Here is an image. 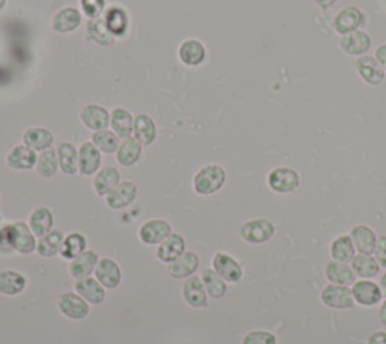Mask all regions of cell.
<instances>
[{
	"label": "cell",
	"mask_w": 386,
	"mask_h": 344,
	"mask_svg": "<svg viewBox=\"0 0 386 344\" xmlns=\"http://www.w3.org/2000/svg\"><path fill=\"white\" fill-rule=\"evenodd\" d=\"M0 220H2V218H0Z\"/></svg>",
	"instance_id": "54"
},
{
	"label": "cell",
	"mask_w": 386,
	"mask_h": 344,
	"mask_svg": "<svg viewBox=\"0 0 386 344\" xmlns=\"http://www.w3.org/2000/svg\"><path fill=\"white\" fill-rule=\"evenodd\" d=\"M110 126L121 139H127L133 133L135 117L124 107H115L110 112Z\"/></svg>",
	"instance_id": "23"
},
{
	"label": "cell",
	"mask_w": 386,
	"mask_h": 344,
	"mask_svg": "<svg viewBox=\"0 0 386 344\" xmlns=\"http://www.w3.org/2000/svg\"><path fill=\"white\" fill-rule=\"evenodd\" d=\"M26 286V278L14 270L0 272V293L6 296H14L22 293Z\"/></svg>",
	"instance_id": "35"
},
{
	"label": "cell",
	"mask_w": 386,
	"mask_h": 344,
	"mask_svg": "<svg viewBox=\"0 0 386 344\" xmlns=\"http://www.w3.org/2000/svg\"><path fill=\"white\" fill-rule=\"evenodd\" d=\"M38 156L36 151L26 145H17L6 156V165L13 169L27 171L36 166Z\"/></svg>",
	"instance_id": "15"
},
{
	"label": "cell",
	"mask_w": 386,
	"mask_h": 344,
	"mask_svg": "<svg viewBox=\"0 0 386 344\" xmlns=\"http://www.w3.org/2000/svg\"><path fill=\"white\" fill-rule=\"evenodd\" d=\"M80 119L86 128L93 131L106 130L110 126L109 110L100 105H86L80 112Z\"/></svg>",
	"instance_id": "10"
},
{
	"label": "cell",
	"mask_w": 386,
	"mask_h": 344,
	"mask_svg": "<svg viewBox=\"0 0 386 344\" xmlns=\"http://www.w3.org/2000/svg\"><path fill=\"white\" fill-rule=\"evenodd\" d=\"M14 249L11 225L0 228V254H11Z\"/></svg>",
	"instance_id": "46"
},
{
	"label": "cell",
	"mask_w": 386,
	"mask_h": 344,
	"mask_svg": "<svg viewBox=\"0 0 386 344\" xmlns=\"http://www.w3.org/2000/svg\"><path fill=\"white\" fill-rule=\"evenodd\" d=\"M321 302L324 305L333 310H349L353 308V295L347 286L331 284L321 291Z\"/></svg>",
	"instance_id": "5"
},
{
	"label": "cell",
	"mask_w": 386,
	"mask_h": 344,
	"mask_svg": "<svg viewBox=\"0 0 386 344\" xmlns=\"http://www.w3.org/2000/svg\"><path fill=\"white\" fill-rule=\"evenodd\" d=\"M213 267H215V270L223 279L231 282V284H236V282H239L243 277V270L239 263L232 257L222 254V252L215 256V260H213Z\"/></svg>",
	"instance_id": "19"
},
{
	"label": "cell",
	"mask_w": 386,
	"mask_h": 344,
	"mask_svg": "<svg viewBox=\"0 0 386 344\" xmlns=\"http://www.w3.org/2000/svg\"><path fill=\"white\" fill-rule=\"evenodd\" d=\"M98 265V254L95 251H85L84 254H80L76 257L69 265V272L71 275L77 279H84L88 278L93 270Z\"/></svg>",
	"instance_id": "25"
},
{
	"label": "cell",
	"mask_w": 386,
	"mask_h": 344,
	"mask_svg": "<svg viewBox=\"0 0 386 344\" xmlns=\"http://www.w3.org/2000/svg\"><path fill=\"white\" fill-rule=\"evenodd\" d=\"M273 234H275V227L267 219H253L245 222L240 228L241 239L253 245L264 244V242L270 240Z\"/></svg>",
	"instance_id": "2"
},
{
	"label": "cell",
	"mask_w": 386,
	"mask_h": 344,
	"mask_svg": "<svg viewBox=\"0 0 386 344\" xmlns=\"http://www.w3.org/2000/svg\"><path fill=\"white\" fill-rule=\"evenodd\" d=\"M379 317H380V322L383 323V325H386V300L382 303L380 311H379Z\"/></svg>",
	"instance_id": "51"
},
{
	"label": "cell",
	"mask_w": 386,
	"mask_h": 344,
	"mask_svg": "<svg viewBox=\"0 0 386 344\" xmlns=\"http://www.w3.org/2000/svg\"><path fill=\"white\" fill-rule=\"evenodd\" d=\"M133 138L138 139L142 145H151L157 138V127L154 119L147 114H139L135 117Z\"/></svg>",
	"instance_id": "24"
},
{
	"label": "cell",
	"mask_w": 386,
	"mask_h": 344,
	"mask_svg": "<svg viewBox=\"0 0 386 344\" xmlns=\"http://www.w3.org/2000/svg\"><path fill=\"white\" fill-rule=\"evenodd\" d=\"M357 72L371 86L380 85L386 74L374 56H361L357 60Z\"/></svg>",
	"instance_id": "18"
},
{
	"label": "cell",
	"mask_w": 386,
	"mask_h": 344,
	"mask_svg": "<svg viewBox=\"0 0 386 344\" xmlns=\"http://www.w3.org/2000/svg\"><path fill=\"white\" fill-rule=\"evenodd\" d=\"M171 234H172L171 225L166 220H161V219L147 220L139 230V239L144 242L145 245L161 244V242L168 239Z\"/></svg>",
	"instance_id": "8"
},
{
	"label": "cell",
	"mask_w": 386,
	"mask_h": 344,
	"mask_svg": "<svg viewBox=\"0 0 386 344\" xmlns=\"http://www.w3.org/2000/svg\"><path fill=\"white\" fill-rule=\"evenodd\" d=\"M335 2H337V0H316V4H317L321 9H329L331 6L335 5Z\"/></svg>",
	"instance_id": "50"
},
{
	"label": "cell",
	"mask_w": 386,
	"mask_h": 344,
	"mask_svg": "<svg viewBox=\"0 0 386 344\" xmlns=\"http://www.w3.org/2000/svg\"><path fill=\"white\" fill-rule=\"evenodd\" d=\"M199 266V258L195 252H185L169 266V273L174 278H186L197 272Z\"/></svg>",
	"instance_id": "33"
},
{
	"label": "cell",
	"mask_w": 386,
	"mask_h": 344,
	"mask_svg": "<svg viewBox=\"0 0 386 344\" xmlns=\"http://www.w3.org/2000/svg\"><path fill=\"white\" fill-rule=\"evenodd\" d=\"M177 53L182 65H186L189 68H197L206 60L207 48L199 39L189 38L180 44Z\"/></svg>",
	"instance_id": "6"
},
{
	"label": "cell",
	"mask_w": 386,
	"mask_h": 344,
	"mask_svg": "<svg viewBox=\"0 0 386 344\" xmlns=\"http://www.w3.org/2000/svg\"><path fill=\"white\" fill-rule=\"evenodd\" d=\"M227 172L219 165H207L193 177V189L199 195H213L225 185Z\"/></svg>",
	"instance_id": "1"
},
{
	"label": "cell",
	"mask_w": 386,
	"mask_h": 344,
	"mask_svg": "<svg viewBox=\"0 0 386 344\" xmlns=\"http://www.w3.org/2000/svg\"><path fill=\"white\" fill-rule=\"evenodd\" d=\"M64 244V236L60 231H50L48 234L39 237L36 244V251L43 257H53L60 251V246Z\"/></svg>",
	"instance_id": "39"
},
{
	"label": "cell",
	"mask_w": 386,
	"mask_h": 344,
	"mask_svg": "<svg viewBox=\"0 0 386 344\" xmlns=\"http://www.w3.org/2000/svg\"><path fill=\"white\" fill-rule=\"evenodd\" d=\"M269 187L277 194H291L300 185L299 174L291 168H275L267 177Z\"/></svg>",
	"instance_id": "3"
},
{
	"label": "cell",
	"mask_w": 386,
	"mask_h": 344,
	"mask_svg": "<svg viewBox=\"0 0 386 344\" xmlns=\"http://www.w3.org/2000/svg\"><path fill=\"white\" fill-rule=\"evenodd\" d=\"M121 138L112 130H100L94 131L93 138H91V143H93L100 151H103L106 154H114L118 151Z\"/></svg>",
	"instance_id": "37"
},
{
	"label": "cell",
	"mask_w": 386,
	"mask_h": 344,
	"mask_svg": "<svg viewBox=\"0 0 386 344\" xmlns=\"http://www.w3.org/2000/svg\"><path fill=\"white\" fill-rule=\"evenodd\" d=\"M368 344H386V332L378 331L370 336Z\"/></svg>",
	"instance_id": "49"
},
{
	"label": "cell",
	"mask_w": 386,
	"mask_h": 344,
	"mask_svg": "<svg viewBox=\"0 0 386 344\" xmlns=\"http://www.w3.org/2000/svg\"><path fill=\"white\" fill-rule=\"evenodd\" d=\"M374 252H375V260H378L379 265L386 267V236L378 240Z\"/></svg>",
	"instance_id": "47"
},
{
	"label": "cell",
	"mask_w": 386,
	"mask_h": 344,
	"mask_svg": "<svg viewBox=\"0 0 386 344\" xmlns=\"http://www.w3.org/2000/svg\"><path fill=\"white\" fill-rule=\"evenodd\" d=\"M95 277L103 287L115 289V287H118L119 281H121L119 266L110 258L100 260L97 267H95Z\"/></svg>",
	"instance_id": "21"
},
{
	"label": "cell",
	"mask_w": 386,
	"mask_h": 344,
	"mask_svg": "<svg viewBox=\"0 0 386 344\" xmlns=\"http://www.w3.org/2000/svg\"><path fill=\"white\" fill-rule=\"evenodd\" d=\"M340 46L342 52L350 56H364L371 47V38L362 30H354V32L341 37Z\"/></svg>",
	"instance_id": "12"
},
{
	"label": "cell",
	"mask_w": 386,
	"mask_h": 344,
	"mask_svg": "<svg viewBox=\"0 0 386 344\" xmlns=\"http://www.w3.org/2000/svg\"><path fill=\"white\" fill-rule=\"evenodd\" d=\"M76 290L91 303H101L105 300V289L94 278H84L76 282Z\"/></svg>",
	"instance_id": "36"
},
{
	"label": "cell",
	"mask_w": 386,
	"mask_h": 344,
	"mask_svg": "<svg viewBox=\"0 0 386 344\" xmlns=\"http://www.w3.org/2000/svg\"><path fill=\"white\" fill-rule=\"evenodd\" d=\"M55 136L52 131L44 127H30L25 131L23 143L26 147L35 151H44L52 148Z\"/></svg>",
	"instance_id": "22"
},
{
	"label": "cell",
	"mask_w": 386,
	"mask_h": 344,
	"mask_svg": "<svg viewBox=\"0 0 386 344\" xmlns=\"http://www.w3.org/2000/svg\"><path fill=\"white\" fill-rule=\"evenodd\" d=\"M326 277L331 282H333V284L349 286V284H354L357 273L353 272L350 266H347V263L331 260L326 265Z\"/></svg>",
	"instance_id": "27"
},
{
	"label": "cell",
	"mask_w": 386,
	"mask_h": 344,
	"mask_svg": "<svg viewBox=\"0 0 386 344\" xmlns=\"http://www.w3.org/2000/svg\"><path fill=\"white\" fill-rule=\"evenodd\" d=\"M53 222H55V218H53L52 211H50V209L36 207L32 211V215H30L29 225H30V230H32V232L35 236L43 237V236L48 234L50 231H52Z\"/></svg>",
	"instance_id": "30"
},
{
	"label": "cell",
	"mask_w": 386,
	"mask_h": 344,
	"mask_svg": "<svg viewBox=\"0 0 386 344\" xmlns=\"http://www.w3.org/2000/svg\"><path fill=\"white\" fill-rule=\"evenodd\" d=\"M142 156V144L135 138L123 139V143L119 144V148L117 151V160L119 165L126 168H130L136 165Z\"/></svg>",
	"instance_id": "26"
},
{
	"label": "cell",
	"mask_w": 386,
	"mask_h": 344,
	"mask_svg": "<svg viewBox=\"0 0 386 344\" xmlns=\"http://www.w3.org/2000/svg\"><path fill=\"white\" fill-rule=\"evenodd\" d=\"M86 34H88V38L91 39V41H94L95 44L103 46V47L114 44V41H115V37L109 32L103 17L89 20L86 25Z\"/></svg>",
	"instance_id": "34"
},
{
	"label": "cell",
	"mask_w": 386,
	"mask_h": 344,
	"mask_svg": "<svg viewBox=\"0 0 386 344\" xmlns=\"http://www.w3.org/2000/svg\"><path fill=\"white\" fill-rule=\"evenodd\" d=\"M354 245L350 236H340L332 242L331 256L333 260L341 263H350L354 258Z\"/></svg>",
	"instance_id": "38"
},
{
	"label": "cell",
	"mask_w": 386,
	"mask_h": 344,
	"mask_svg": "<svg viewBox=\"0 0 386 344\" xmlns=\"http://www.w3.org/2000/svg\"><path fill=\"white\" fill-rule=\"evenodd\" d=\"M185 239L180 234H171L168 239L161 242L157 251V257L165 263H174L180 256L185 254Z\"/></svg>",
	"instance_id": "31"
},
{
	"label": "cell",
	"mask_w": 386,
	"mask_h": 344,
	"mask_svg": "<svg viewBox=\"0 0 386 344\" xmlns=\"http://www.w3.org/2000/svg\"><path fill=\"white\" fill-rule=\"evenodd\" d=\"M5 6H6V0H0V13L4 11Z\"/></svg>",
	"instance_id": "53"
},
{
	"label": "cell",
	"mask_w": 386,
	"mask_h": 344,
	"mask_svg": "<svg viewBox=\"0 0 386 344\" xmlns=\"http://www.w3.org/2000/svg\"><path fill=\"white\" fill-rule=\"evenodd\" d=\"M86 248V239L80 232H71L60 246V256L67 260H74L80 254H84Z\"/></svg>",
	"instance_id": "41"
},
{
	"label": "cell",
	"mask_w": 386,
	"mask_h": 344,
	"mask_svg": "<svg viewBox=\"0 0 386 344\" xmlns=\"http://www.w3.org/2000/svg\"><path fill=\"white\" fill-rule=\"evenodd\" d=\"M365 22L364 14L357 6H345L333 20V27L340 35H345L358 30Z\"/></svg>",
	"instance_id": "9"
},
{
	"label": "cell",
	"mask_w": 386,
	"mask_h": 344,
	"mask_svg": "<svg viewBox=\"0 0 386 344\" xmlns=\"http://www.w3.org/2000/svg\"><path fill=\"white\" fill-rule=\"evenodd\" d=\"M58 307L67 317L73 320H82L89 312L88 303L74 293H64L58 300Z\"/></svg>",
	"instance_id": "17"
},
{
	"label": "cell",
	"mask_w": 386,
	"mask_h": 344,
	"mask_svg": "<svg viewBox=\"0 0 386 344\" xmlns=\"http://www.w3.org/2000/svg\"><path fill=\"white\" fill-rule=\"evenodd\" d=\"M379 287H380L382 295L386 296V273L382 277V279H380V286H379Z\"/></svg>",
	"instance_id": "52"
},
{
	"label": "cell",
	"mask_w": 386,
	"mask_h": 344,
	"mask_svg": "<svg viewBox=\"0 0 386 344\" xmlns=\"http://www.w3.org/2000/svg\"><path fill=\"white\" fill-rule=\"evenodd\" d=\"M121 180L119 171L114 166H106L101 171H98V174L95 176L94 180V189L97 192V195L100 197H106L109 195L112 190H114Z\"/></svg>",
	"instance_id": "28"
},
{
	"label": "cell",
	"mask_w": 386,
	"mask_h": 344,
	"mask_svg": "<svg viewBox=\"0 0 386 344\" xmlns=\"http://www.w3.org/2000/svg\"><path fill=\"white\" fill-rule=\"evenodd\" d=\"M350 237L354 245V249L364 256H371L375 249V244H378L374 231L367 225L353 227Z\"/></svg>",
	"instance_id": "20"
},
{
	"label": "cell",
	"mask_w": 386,
	"mask_h": 344,
	"mask_svg": "<svg viewBox=\"0 0 386 344\" xmlns=\"http://www.w3.org/2000/svg\"><path fill=\"white\" fill-rule=\"evenodd\" d=\"M374 58L379 62V65L383 68V72L386 73V44H380L378 48H375Z\"/></svg>",
	"instance_id": "48"
},
{
	"label": "cell",
	"mask_w": 386,
	"mask_h": 344,
	"mask_svg": "<svg viewBox=\"0 0 386 344\" xmlns=\"http://www.w3.org/2000/svg\"><path fill=\"white\" fill-rule=\"evenodd\" d=\"M80 11L89 20L103 17L106 11V0H80Z\"/></svg>",
	"instance_id": "44"
},
{
	"label": "cell",
	"mask_w": 386,
	"mask_h": 344,
	"mask_svg": "<svg viewBox=\"0 0 386 344\" xmlns=\"http://www.w3.org/2000/svg\"><path fill=\"white\" fill-rule=\"evenodd\" d=\"M202 284H204L206 290L211 298H222L227 293V284L216 270L206 269L202 272Z\"/></svg>",
	"instance_id": "42"
},
{
	"label": "cell",
	"mask_w": 386,
	"mask_h": 344,
	"mask_svg": "<svg viewBox=\"0 0 386 344\" xmlns=\"http://www.w3.org/2000/svg\"><path fill=\"white\" fill-rule=\"evenodd\" d=\"M352 295H353V299L357 300L359 305H364V307L378 305L383 296L380 287L378 284L365 279L354 282L352 287Z\"/></svg>",
	"instance_id": "13"
},
{
	"label": "cell",
	"mask_w": 386,
	"mask_h": 344,
	"mask_svg": "<svg viewBox=\"0 0 386 344\" xmlns=\"http://www.w3.org/2000/svg\"><path fill=\"white\" fill-rule=\"evenodd\" d=\"M82 25V13L74 6H64L52 17V30L56 34H73Z\"/></svg>",
	"instance_id": "4"
},
{
	"label": "cell",
	"mask_w": 386,
	"mask_h": 344,
	"mask_svg": "<svg viewBox=\"0 0 386 344\" xmlns=\"http://www.w3.org/2000/svg\"><path fill=\"white\" fill-rule=\"evenodd\" d=\"M36 172L38 176H41L44 178H50L56 174V171L59 168V159H58V151L53 148H48L41 151V154L38 156L36 161Z\"/></svg>",
	"instance_id": "40"
},
{
	"label": "cell",
	"mask_w": 386,
	"mask_h": 344,
	"mask_svg": "<svg viewBox=\"0 0 386 344\" xmlns=\"http://www.w3.org/2000/svg\"><path fill=\"white\" fill-rule=\"evenodd\" d=\"M185 299L193 308H204L207 307V295L206 287L198 277H192L185 284Z\"/></svg>",
	"instance_id": "32"
},
{
	"label": "cell",
	"mask_w": 386,
	"mask_h": 344,
	"mask_svg": "<svg viewBox=\"0 0 386 344\" xmlns=\"http://www.w3.org/2000/svg\"><path fill=\"white\" fill-rule=\"evenodd\" d=\"M136 185L131 183V181H124V183H119L109 195H106V202L110 209L121 210L128 207L136 199Z\"/></svg>",
	"instance_id": "14"
},
{
	"label": "cell",
	"mask_w": 386,
	"mask_h": 344,
	"mask_svg": "<svg viewBox=\"0 0 386 344\" xmlns=\"http://www.w3.org/2000/svg\"><path fill=\"white\" fill-rule=\"evenodd\" d=\"M243 344H277V337L269 331H252L243 340Z\"/></svg>",
	"instance_id": "45"
},
{
	"label": "cell",
	"mask_w": 386,
	"mask_h": 344,
	"mask_svg": "<svg viewBox=\"0 0 386 344\" xmlns=\"http://www.w3.org/2000/svg\"><path fill=\"white\" fill-rule=\"evenodd\" d=\"M58 159H59V168L67 176H74L79 172V151L77 148L69 144L62 143L58 147Z\"/></svg>",
	"instance_id": "29"
},
{
	"label": "cell",
	"mask_w": 386,
	"mask_h": 344,
	"mask_svg": "<svg viewBox=\"0 0 386 344\" xmlns=\"http://www.w3.org/2000/svg\"><path fill=\"white\" fill-rule=\"evenodd\" d=\"M11 234H13L14 249L18 251L20 254H30V252H34L36 249L35 237H34L35 234L26 222H15V224H13Z\"/></svg>",
	"instance_id": "16"
},
{
	"label": "cell",
	"mask_w": 386,
	"mask_h": 344,
	"mask_svg": "<svg viewBox=\"0 0 386 344\" xmlns=\"http://www.w3.org/2000/svg\"><path fill=\"white\" fill-rule=\"evenodd\" d=\"M103 20L109 29V32L115 38H123L128 34L130 17L123 6L119 5L109 6L103 14Z\"/></svg>",
	"instance_id": "7"
},
{
	"label": "cell",
	"mask_w": 386,
	"mask_h": 344,
	"mask_svg": "<svg viewBox=\"0 0 386 344\" xmlns=\"http://www.w3.org/2000/svg\"><path fill=\"white\" fill-rule=\"evenodd\" d=\"M352 269L361 278H373L378 275L380 265L371 256L359 254L354 256V258L352 260Z\"/></svg>",
	"instance_id": "43"
},
{
	"label": "cell",
	"mask_w": 386,
	"mask_h": 344,
	"mask_svg": "<svg viewBox=\"0 0 386 344\" xmlns=\"http://www.w3.org/2000/svg\"><path fill=\"white\" fill-rule=\"evenodd\" d=\"M101 166V151L93 143H84L79 148V172L85 177L94 176Z\"/></svg>",
	"instance_id": "11"
}]
</instances>
